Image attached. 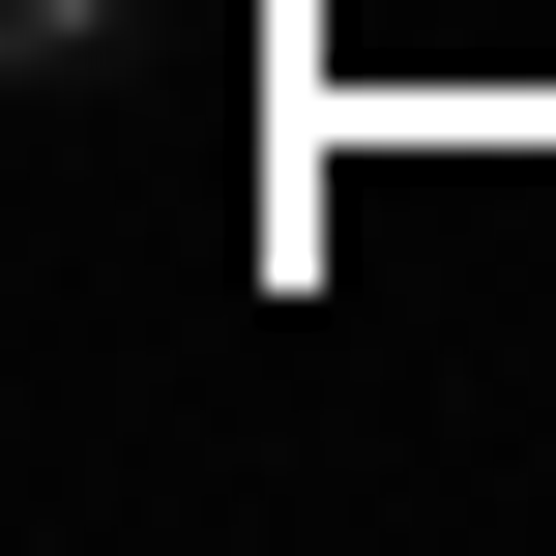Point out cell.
Listing matches in <instances>:
<instances>
[{"mask_svg":"<svg viewBox=\"0 0 556 556\" xmlns=\"http://www.w3.org/2000/svg\"><path fill=\"white\" fill-rule=\"evenodd\" d=\"M88 29H117V0H29V59H88Z\"/></svg>","mask_w":556,"mask_h":556,"instance_id":"6da1fadb","label":"cell"}]
</instances>
